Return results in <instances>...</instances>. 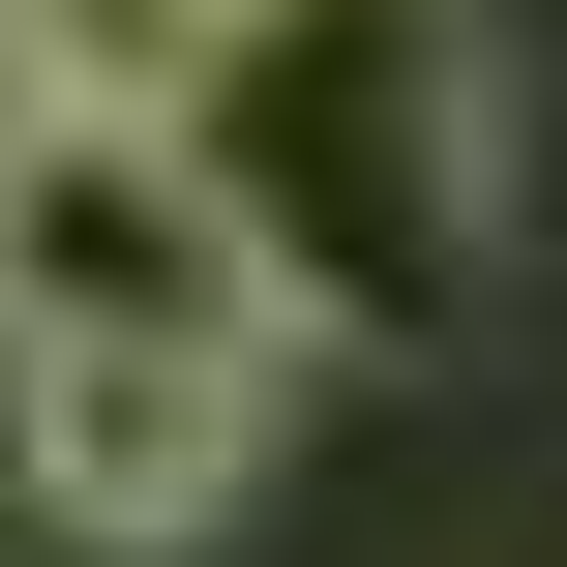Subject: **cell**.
<instances>
[{"mask_svg": "<svg viewBox=\"0 0 567 567\" xmlns=\"http://www.w3.org/2000/svg\"><path fill=\"white\" fill-rule=\"evenodd\" d=\"M0 478H30V538L179 567V538H239L269 389H239V359H0Z\"/></svg>", "mask_w": 567, "mask_h": 567, "instance_id": "obj_3", "label": "cell"}, {"mask_svg": "<svg viewBox=\"0 0 567 567\" xmlns=\"http://www.w3.org/2000/svg\"><path fill=\"white\" fill-rule=\"evenodd\" d=\"M30 30H60V0H0V60H30Z\"/></svg>", "mask_w": 567, "mask_h": 567, "instance_id": "obj_4", "label": "cell"}, {"mask_svg": "<svg viewBox=\"0 0 567 567\" xmlns=\"http://www.w3.org/2000/svg\"><path fill=\"white\" fill-rule=\"evenodd\" d=\"M0 359H299V269L269 209L209 179V120H90V90H0Z\"/></svg>", "mask_w": 567, "mask_h": 567, "instance_id": "obj_2", "label": "cell"}, {"mask_svg": "<svg viewBox=\"0 0 567 567\" xmlns=\"http://www.w3.org/2000/svg\"><path fill=\"white\" fill-rule=\"evenodd\" d=\"M209 179L269 209L299 329H449V269H478V150H449L419 0H269L209 60Z\"/></svg>", "mask_w": 567, "mask_h": 567, "instance_id": "obj_1", "label": "cell"}]
</instances>
